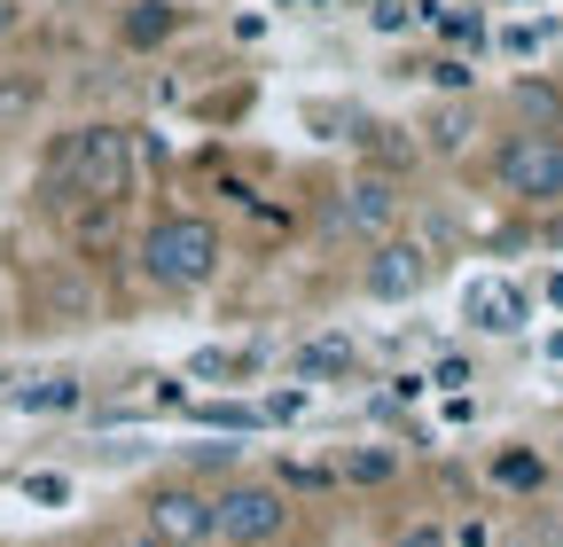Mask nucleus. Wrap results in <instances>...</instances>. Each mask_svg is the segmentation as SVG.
Wrapping results in <instances>:
<instances>
[{
    "mask_svg": "<svg viewBox=\"0 0 563 547\" xmlns=\"http://www.w3.org/2000/svg\"><path fill=\"white\" fill-rule=\"evenodd\" d=\"M133 180H141L133 125H110V118L79 125L47 157V188H63L70 203H87V212H118V203H133Z\"/></svg>",
    "mask_w": 563,
    "mask_h": 547,
    "instance_id": "obj_1",
    "label": "nucleus"
},
{
    "mask_svg": "<svg viewBox=\"0 0 563 547\" xmlns=\"http://www.w3.org/2000/svg\"><path fill=\"white\" fill-rule=\"evenodd\" d=\"M133 258H141V282H150V290H165V298H196V290L220 282L228 235L211 227L203 212H157L150 227H141Z\"/></svg>",
    "mask_w": 563,
    "mask_h": 547,
    "instance_id": "obj_2",
    "label": "nucleus"
},
{
    "mask_svg": "<svg viewBox=\"0 0 563 547\" xmlns=\"http://www.w3.org/2000/svg\"><path fill=\"white\" fill-rule=\"evenodd\" d=\"M493 180L525 212H563V133H509L493 157Z\"/></svg>",
    "mask_w": 563,
    "mask_h": 547,
    "instance_id": "obj_3",
    "label": "nucleus"
},
{
    "mask_svg": "<svg viewBox=\"0 0 563 547\" xmlns=\"http://www.w3.org/2000/svg\"><path fill=\"white\" fill-rule=\"evenodd\" d=\"M211 509H220V547H282L290 532V493L274 477H235L211 493Z\"/></svg>",
    "mask_w": 563,
    "mask_h": 547,
    "instance_id": "obj_4",
    "label": "nucleus"
},
{
    "mask_svg": "<svg viewBox=\"0 0 563 547\" xmlns=\"http://www.w3.org/2000/svg\"><path fill=\"white\" fill-rule=\"evenodd\" d=\"M141 524H150L157 547H220V509H211V493L196 485V477H165V485H150Z\"/></svg>",
    "mask_w": 563,
    "mask_h": 547,
    "instance_id": "obj_5",
    "label": "nucleus"
},
{
    "mask_svg": "<svg viewBox=\"0 0 563 547\" xmlns=\"http://www.w3.org/2000/svg\"><path fill=\"white\" fill-rule=\"evenodd\" d=\"M431 250H422L415 235H391V243H368V266H361V298H376V305H407V298H422L431 290Z\"/></svg>",
    "mask_w": 563,
    "mask_h": 547,
    "instance_id": "obj_6",
    "label": "nucleus"
},
{
    "mask_svg": "<svg viewBox=\"0 0 563 547\" xmlns=\"http://www.w3.org/2000/svg\"><path fill=\"white\" fill-rule=\"evenodd\" d=\"M399 220H407V196H399L391 172H352V180H344V196H336V227H344V235L391 243Z\"/></svg>",
    "mask_w": 563,
    "mask_h": 547,
    "instance_id": "obj_7",
    "label": "nucleus"
},
{
    "mask_svg": "<svg viewBox=\"0 0 563 547\" xmlns=\"http://www.w3.org/2000/svg\"><path fill=\"white\" fill-rule=\"evenodd\" d=\"M509 118H517V133H563V87L517 79L509 87Z\"/></svg>",
    "mask_w": 563,
    "mask_h": 547,
    "instance_id": "obj_8",
    "label": "nucleus"
},
{
    "mask_svg": "<svg viewBox=\"0 0 563 547\" xmlns=\"http://www.w3.org/2000/svg\"><path fill=\"white\" fill-rule=\"evenodd\" d=\"M95 298H87V282H79V274H70V266H47L40 274V298H32V313L47 321V328H63V321H79Z\"/></svg>",
    "mask_w": 563,
    "mask_h": 547,
    "instance_id": "obj_9",
    "label": "nucleus"
},
{
    "mask_svg": "<svg viewBox=\"0 0 563 547\" xmlns=\"http://www.w3.org/2000/svg\"><path fill=\"white\" fill-rule=\"evenodd\" d=\"M180 32V9H173V0H133V9L118 16V40L125 47H165Z\"/></svg>",
    "mask_w": 563,
    "mask_h": 547,
    "instance_id": "obj_10",
    "label": "nucleus"
},
{
    "mask_svg": "<svg viewBox=\"0 0 563 547\" xmlns=\"http://www.w3.org/2000/svg\"><path fill=\"white\" fill-rule=\"evenodd\" d=\"M470 133H477V110H470V102H446V110L422 118V142H431L439 157H462V149H470Z\"/></svg>",
    "mask_w": 563,
    "mask_h": 547,
    "instance_id": "obj_11",
    "label": "nucleus"
},
{
    "mask_svg": "<svg viewBox=\"0 0 563 547\" xmlns=\"http://www.w3.org/2000/svg\"><path fill=\"white\" fill-rule=\"evenodd\" d=\"M32 110H40V79L32 71H0V142H9Z\"/></svg>",
    "mask_w": 563,
    "mask_h": 547,
    "instance_id": "obj_12",
    "label": "nucleus"
},
{
    "mask_svg": "<svg viewBox=\"0 0 563 547\" xmlns=\"http://www.w3.org/2000/svg\"><path fill=\"white\" fill-rule=\"evenodd\" d=\"M188 376H196V383H228V376H258V353H235V345H211V353H196V360H188Z\"/></svg>",
    "mask_w": 563,
    "mask_h": 547,
    "instance_id": "obj_13",
    "label": "nucleus"
},
{
    "mask_svg": "<svg viewBox=\"0 0 563 547\" xmlns=\"http://www.w3.org/2000/svg\"><path fill=\"white\" fill-rule=\"evenodd\" d=\"M344 477H352V485H391V477H399V454H391V446H361V454H344Z\"/></svg>",
    "mask_w": 563,
    "mask_h": 547,
    "instance_id": "obj_14",
    "label": "nucleus"
},
{
    "mask_svg": "<svg viewBox=\"0 0 563 547\" xmlns=\"http://www.w3.org/2000/svg\"><path fill=\"white\" fill-rule=\"evenodd\" d=\"M298 376H352V345L344 336H321V345L298 353Z\"/></svg>",
    "mask_w": 563,
    "mask_h": 547,
    "instance_id": "obj_15",
    "label": "nucleus"
},
{
    "mask_svg": "<svg viewBox=\"0 0 563 547\" xmlns=\"http://www.w3.org/2000/svg\"><path fill=\"white\" fill-rule=\"evenodd\" d=\"M493 477H501V485H517V493H540V485H548V461L517 446V454H501V461H493Z\"/></svg>",
    "mask_w": 563,
    "mask_h": 547,
    "instance_id": "obj_16",
    "label": "nucleus"
},
{
    "mask_svg": "<svg viewBox=\"0 0 563 547\" xmlns=\"http://www.w3.org/2000/svg\"><path fill=\"white\" fill-rule=\"evenodd\" d=\"M32 415H47V406H79V376H47L40 391H24Z\"/></svg>",
    "mask_w": 563,
    "mask_h": 547,
    "instance_id": "obj_17",
    "label": "nucleus"
},
{
    "mask_svg": "<svg viewBox=\"0 0 563 547\" xmlns=\"http://www.w3.org/2000/svg\"><path fill=\"white\" fill-rule=\"evenodd\" d=\"M384 547H454V532H446V524H399Z\"/></svg>",
    "mask_w": 563,
    "mask_h": 547,
    "instance_id": "obj_18",
    "label": "nucleus"
},
{
    "mask_svg": "<svg viewBox=\"0 0 563 547\" xmlns=\"http://www.w3.org/2000/svg\"><path fill=\"white\" fill-rule=\"evenodd\" d=\"M439 32H446V40H462V47H477V40H485V24H477L470 9H454V16H439Z\"/></svg>",
    "mask_w": 563,
    "mask_h": 547,
    "instance_id": "obj_19",
    "label": "nucleus"
},
{
    "mask_svg": "<svg viewBox=\"0 0 563 547\" xmlns=\"http://www.w3.org/2000/svg\"><path fill=\"white\" fill-rule=\"evenodd\" d=\"M368 24H376V32H399V24H407V9H399V0H376Z\"/></svg>",
    "mask_w": 563,
    "mask_h": 547,
    "instance_id": "obj_20",
    "label": "nucleus"
},
{
    "mask_svg": "<svg viewBox=\"0 0 563 547\" xmlns=\"http://www.w3.org/2000/svg\"><path fill=\"white\" fill-rule=\"evenodd\" d=\"M24 32V0H0V47H9Z\"/></svg>",
    "mask_w": 563,
    "mask_h": 547,
    "instance_id": "obj_21",
    "label": "nucleus"
},
{
    "mask_svg": "<svg viewBox=\"0 0 563 547\" xmlns=\"http://www.w3.org/2000/svg\"><path fill=\"white\" fill-rule=\"evenodd\" d=\"M110 547H157V539H150V532H141V539H110Z\"/></svg>",
    "mask_w": 563,
    "mask_h": 547,
    "instance_id": "obj_22",
    "label": "nucleus"
}]
</instances>
